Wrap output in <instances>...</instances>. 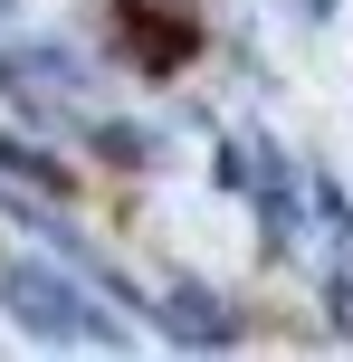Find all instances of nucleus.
<instances>
[{
  "mask_svg": "<svg viewBox=\"0 0 353 362\" xmlns=\"http://www.w3.org/2000/svg\"><path fill=\"white\" fill-rule=\"evenodd\" d=\"M0 296H10V315L29 334H57V344H105V315L86 305V286H67V276H48V267H10L0 276Z\"/></svg>",
  "mask_w": 353,
  "mask_h": 362,
  "instance_id": "obj_1",
  "label": "nucleus"
},
{
  "mask_svg": "<svg viewBox=\"0 0 353 362\" xmlns=\"http://www.w3.org/2000/svg\"><path fill=\"white\" fill-rule=\"evenodd\" d=\"M163 325L182 334V344H229V334H239V325L220 315V296H201V286H182V296H172V305H163Z\"/></svg>",
  "mask_w": 353,
  "mask_h": 362,
  "instance_id": "obj_2",
  "label": "nucleus"
},
{
  "mask_svg": "<svg viewBox=\"0 0 353 362\" xmlns=\"http://www.w3.org/2000/svg\"><path fill=\"white\" fill-rule=\"evenodd\" d=\"M0 172H10V181H48V191L67 200V172H57V153H29L19 134H0Z\"/></svg>",
  "mask_w": 353,
  "mask_h": 362,
  "instance_id": "obj_3",
  "label": "nucleus"
},
{
  "mask_svg": "<svg viewBox=\"0 0 353 362\" xmlns=\"http://www.w3.org/2000/svg\"><path fill=\"white\" fill-rule=\"evenodd\" d=\"M86 144H96V153H105V163H125V172H134V163H144V153H153V144H144V134H125V124H96V134H86Z\"/></svg>",
  "mask_w": 353,
  "mask_h": 362,
  "instance_id": "obj_4",
  "label": "nucleus"
},
{
  "mask_svg": "<svg viewBox=\"0 0 353 362\" xmlns=\"http://www.w3.org/2000/svg\"><path fill=\"white\" fill-rule=\"evenodd\" d=\"M335 334H353V276H335Z\"/></svg>",
  "mask_w": 353,
  "mask_h": 362,
  "instance_id": "obj_5",
  "label": "nucleus"
},
{
  "mask_svg": "<svg viewBox=\"0 0 353 362\" xmlns=\"http://www.w3.org/2000/svg\"><path fill=\"white\" fill-rule=\"evenodd\" d=\"M10 10H19V0H0V19H10Z\"/></svg>",
  "mask_w": 353,
  "mask_h": 362,
  "instance_id": "obj_6",
  "label": "nucleus"
}]
</instances>
